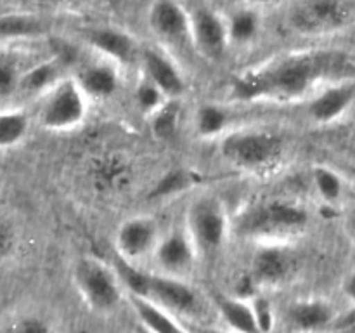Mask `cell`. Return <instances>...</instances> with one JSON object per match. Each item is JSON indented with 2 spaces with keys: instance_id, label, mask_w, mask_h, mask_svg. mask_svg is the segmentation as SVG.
Wrapping results in <instances>:
<instances>
[{
  "instance_id": "1",
  "label": "cell",
  "mask_w": 355,
  "mask_h": 333,
  "mask_svg": "<svg viewBox=\"0 0 355 333\" xmlns=\"http://www.w3.org/2000/svg\"><path fill=\"white\" fill-rule=\"evenodd\" d=\"M355 78V58L336 49H309L277 56L239 73L231 82L236 101L290 103L312 96L324 85Z\"/></svg>"
},
{
  "instance_id": "2",
  "label": "cell",
  "mask_w": 355,
  "mask_h": 333,
  "mask_svg": "<svg viewBox=\"0 0 355 333\" xmlns=\"http://www.w3.org/2000/svg\"><path fill=\"white\" fill-rule=\"evenodd\" d=\"M114 269L130 295L149 298L172 314L198 318L203 312L200 295L182 278L163 273H148L123 257L114 260Z\"/></svg>"
},
{
  "instance_id": "3",
  "label": "cell",
  "mask_w": 355,
  "mask_h": 333,
  "mask_svg": "<svg viewBox=\"0 0 355 333\" xmlns=\"http://www.w3.org/2000/svg\"><path fill=\"white\" fill-rule=\"evenodd\" d=\"M309 214L286 198H267L250 203L236 221V232L260 243H288L305 231Z\"/></svg>"
},
{
  "instance_id": "4",
  "label": "cell",
  "mask_w": 355,
  "mask_h": 333,
  "mask_svg": "<svg viewBox=\"0 0 355 333\" xmlns=\"http://www.w3.org/2000/svg\"><path fill=\"white\" fill-rule=\"evenodd\" d=\"M288 24L305 37L340 33L355 24V0H295Z\"/></svg>"
},
{
  "instance_id": "5",
  "label": "cell",
  "mask_w": 355,
  "mask_h": 333,
  "mask_svg": "<svg viewBox=\"0 0 355 333\" xmlns=\"http://www.w3.org/2000/svg\"><path fill=\"white\" fill-rule=\"evenodd\" d=\"M220 153L236 169L263 172L281 162L284 139L269 130H238L222 141Z\"/></svg>"
},
{
  "instance_id": "6",
  "label": "cell",
  "mask_w": 355,
  "mask_h": 333,
  "mask_svg": "<svg viewBox=\"0 0 355 333\" xmlns=\"http://www.w3.org/2000/svg\"><path fill=\"white\" fill-rule=\"evenodd\" d=\"M75 284L83 300L97 312H111L121 302V281L113 266L85 257L75 266Z\"/></svg>"
},
{
  "instance_id": "7",
  "label": "cell",
  "mask_w": 355,
  "mask_h": 333,
  "mask_svg": "<svg viewBox=\"0 0 355 333\" xmlns=\"http://www.w3.org/2000/svg\"><path fill=\"white\" fill-rule=\"evenodd\" d=\"M187 232L193 238L198 253L215 257L224 246L229 232L224 205L214 196L198 198L187 210Z\"/></svg>"
},
{
  "instance_id": "8",
  "label": "cell",
  "mask_w": 355,
  "mask_h": 333,
  "mask_svg": "<svg viewBox=\"0 0 355 333\" xmlns=\"http://www.w3.org/2000/svg\"><path fill=\"white\" fill-rule=\"evenodd\" d=\"M89 97L75 78H62L44 94L42 99L40 123L49 130H71L78 127L87 114Z\"/></svg>"
},
{
  "instance_id": "9",
  "label": "cell",
  "mask_w": 355,
  "mask_h": 333,
  "mask_svg": "<svg viewBox=\"0 0 355 333\" xmlns=\"http://www.w3.org/2000/svg\"><path fill=\"white\" fill-rule=\"evenodd\" d=\"M149 26L156 37L177 54H184L189 49L196 51L193 44L191 14H187L177 0H156L149 10Z\"/></svg>"
},
{
  "instance_id": "10",
  "label": "cell",
  "mask_w": 355,
  "mask_h": 333,
  "mask_svg": "<svg viewBox=\"0 0 355 333\" xmlns=\"http://www.w3.org/2000/svg\"><path fill=\"white\" fill-rule=\"evenodd\" d=\"M298 253L288 243H262L252 259V276L260 287H277L297 274Z\"/></svg>"
},
{
  "instance_id": "11",
  "label": "cell",
  "mask_w": 355,
  "mask_h": 333,
  "mask_svg": "<svg viewBox=\"0 0 355 333\" xmlns=\"http://www.w3.org/2000/svg\"><path fill=\"white\" fill-rule=\"evenodd\" d=\"M191 28H193V44L196 52L203 58L218 61L224 58L229 45L227 23H224L215 10L208 7H200L191 14Z\"/></svg>"
},
{
  "instance_id": "12",
  "label": "cell",
  "mask_w": 355,
  "mask_h": 333,
  "mask_svg": "<svg viewBox=\"0 0 355 333\" xmlns=\"http://www.w3.org/2000/svg\"><path fill=\"white\" fill-rule=\"evenodd\" d=\"M355 103V78L324 85L312 94L307 114L314 123L328 125L340 120Z\"/></svg>"
},
{
  "instance_id": "13",
  "label": "cell",
  "mask_w": 355,
  "mask_h": 333,
  "mask_svg": "<svg viewBox=\"0 0 355 333\" xmlns=\"http://www.w3.org/2000/svg\"><path fill=\"white\" fill-rule=\"evenodd\" d=\"M155 259L163 274L182 278L194 266L200 255L187 229H173L159 238L155 248Z\"/></svg>"
},
{
  "instance_id": "14",
  "label": "cell",
  "mask_w": 355,
  "mask_h": 333,
  "mask_svg": "<svg viewBox=\"0 0 355 333\" xmlns=\"http://www.w3.org/2000/svg\"><path fill=\"white\" fill-rule=\"evenodd\" d=\"M158 241V225L149 217L128 219L118 228L116 232L118 255L132 262L155 252Z\"/></svg>"
},
{
  "instance_id": "15",
  "label": "cell",
  "mask_w": 355,
  "mask_h": 333,
  "mask_svg": "<svg viewBox=\"0 0 355 333\" xmlns=\"http://www.w3.org/2000/svg\"><path fill=\"white\" fill-rule=\"evenodd\" d=\"M142 75L163 90L168 99H179L184 92V78L175 62L158 49H142L139 56Z\"/></svg>"
},
{
  "instance_id": "16",
  "label": "cell",
  "mask_w": 355,
  "mask_h": 333,
  "mask_svg": "<svg viewBox=\"0 0 355 333\" xmlns=\"http://www.w3.org/2000/svg\"><path fill=\"white\" fill-rule=\"evenodd\" d=\"M85 38L99 54L114 65L130 66L141 56L134 38L118 28L99 26L85 31Z\"/></svg>"
},
{
  "instance_id": "17",
  "label": "cell",
  "mask_w": 355,
  "mask_h": 333,
  "mask_svg": "<svg viewBox=\"0 0 355 333\" xmlns=\"http://www.w3.org/2000/svg\"><path fill=\"white\" fill-rule=\"evenodd\" d=\"M336 318L335 309L324 300H300L288 307L286 321L290 328L300 333L328 332L333 319Z\"/></svg>"
},
{
  "instance_id": "18",
  "label": "cell",
  "mask_w": 355,
  "mask_h": 333,
  "mask_svg": "<svg viewBox=\"0 0 355 333\" xmlns=\"http://www.w3.org/2000/svg\"><path fill=\"white\" fill-rule=\"evenodd\" d=\"M75 80L89 99H107V97L114 96V92L118 90L120 73H118L114 62L106 59V61L90 62V65L83 66Z\"/></svg>"
},
{
  "instance_id": "19",
  "label": "cell",
  "mask_w": 355,
  "mask_h": 333,
  "mask_svg": "<svg viewBox=\"0 0 355 333\" xmlns=\"http://www.w3.org/2000/svg\"><path fill=\"white\" fill-rule=\"evenodd\" d=\"M130 304L137 314L139 321L149 333H191L173 318L172 312L166 311L156 302L149 300V298L130 295Z\"/></svg>"
},
{
  "instance_id": "20",
  "label": "cell",
  "mask_w": 355,
  "mask_h": 333,
  "mask_svg": "<svg viewBox=\"0 0 355 333\" xmlns=\"http://www.w3.org/2000/svg\"><path fill=\"white\" fill-rule=\"evenodd\" d=\"M215 307L218 314L224 319L225 325L236 333H260L257 325L255 312L250 300L239 297H227V295H217L215 297Z\"/></svg>"
},
{
  "instance_id": "21",
  "label": "cell",
  "mask_w": 355,
  "mask_h": 333,
  "mask_svg": "<svg viewBox=\"0 0 355 333\" xmlns=\"http://www.w3.org/2000/svg\"><path fill=\"white\" fill-rule=\"evenodd\" d=\"M62 69H64V66L55 58L31 66L26 71H23L19 92L28 94V96H38V94L44 96L59 80H62Z\"/></svg>"
},
{
  "instance_id": "22",
  "label": "cell",
  "mask_w": 355,
  "mask_h": 333,
  "mask_svg": "<svg viewBox=\"0 0 355 333\" xmlns=\"http://www.w3.org/2000/svg\"><path fill=\"white\" fill-rule=\"evenodd\" d=\"M45 31H47L45 21L42 17L33 16V14H0V40L31 38L44 35Z\"/></svg>"
},
{
  "instance_id": "23",
  "label": "cell",
  "mask_w": 355,
  "mask_h": 333,
  "mask_svg": "<svg viewBox=\"0 0 355 333\" xmlns=\"http://www.w3.org/2000/svg\"><path fill=\"white\" fill-rule=\"evenodd\" d=\"M229 121H231L229 111L225 108H222L220 104L214 103L203 104V106L198 108L196 118H194L198 135L205 139L220 135L227 128Z\"/></svg>"
},
{
  "instance_id": "24",
  "label": "cell",
  "mask_w": 355,
  "mask_h": 333,
  "mask_svg": "<svg viewBox=\"0 0 355 333\" xmlns=\"http://www.w3.org/2000/svg\"><path fill=\"white\" fill-rule=\"evenodd\" d=\"M28 130L30 118L23 110H0V149L19 144Z\"/></svg>"
},
{
  "instance_id": "25",
  "label": "cell",
  "mask_w": 355,
  "mask_h": 333,
  "mask_svg": "<svg viewBox=\"0 0 355 333\" xmlns=\"http://www.w3.org/2000/svg\"><path fill=\"white\" fill-rule=\"evenodd\" d=\"M151 130L158 141L175 139L180 121V104L177 99H168L151 117Z\"/></svg>"
},
{
  "instance_id": "26",
  "label": "cell",
  "mask_w": 355,
  "mask_h": 333,
  "mask_svg": "<svg viewBox=\"0 0 355 333\" xmlns=\"http://www.w3.org/2000/svg\"><path fill=\"white\" fill-rule=\"evenodd\" d=\"M260 19L257 12L253 10H238L231 21L227 23L229 30V42L236 45H246L250 42L255 40L257 33H259Z\"/></svg>"
},
{
  "instance_id": "27",
  "label": "cell",
  "mask_w": 355,
  "mask_h": 333,
  "mask_svg": "<svg viewBox=\"0 0 355 333\" xmlns=\"http://www.w3.org/2000/svg\"><path fill=\"white\" fill-rule=\"evenodd\" d=\"M315 191L326 203H336L343 194V179L336 170L329 166H315L312 172Z\"/></svg>"
},
{
  "instance_id": "28",
  "label": "cell",
  "mask_w": 355,
  "mask_h": 333,
  "mask_svg": "<svg viewBox=\"0 0 355 333\" xmlns=\"http://www.w3.org/2000/svg\"><path fill=\"white\" fill-rule=\"evenodd\" d=\"M134 97H135V106L139 108L141 113L148 114V117H151L153 113H156V111H158L166 101H168V97L163 94V90L159 89L158 85H155L151 80L146 78L144 75H142L141 82L137 83V87H135Z\"/></svg>"
},
{
  "instance_id": "29",
  "label": "cell",
  "mask_w": 355,
  "mask_h": 333,
  "mask_svg": "<svg viewBox=\"0 0 355 333\" xmlns=\"http://www.w3.org/2000/svg\"><path fill=\"white\" fill-rule=\"evenodd\" d=\"M191 184H193V177H191V173L186 172L184 169L168 170L165 176L159 177L156 186L153 187V191L149 193V196L151 198L175 196V194L186 191Z\"/></svg>"
},
{
  "instance_id": "30",
  "label": "cell",
  "mask_w": 355,
  "mask_h": 333,
  "mask_svg": "<svg viewBox=\"0 0 355 333\" xmlns=\"http://www.w3.org/2000/svg\"><path fill=\"white\" fill-rule=\"evenodd\" d=\"M23 71L17 66L16 59L0 58V97H10L19 92V83Z\"/></svg>"
},
{
  "instance_id": "31",
  "label": "cell",
  "mask_w": 355,
  "mask_h": 333,
  "mask_svg": "<svg viewBox=\"0 0 355 333\" xmlns=\"http://www.w3.org/2000/svg\"><path fill=\"white\" fill-rule=\"evenodd\" d=\"M250 302L253 305V312H255L257 325H259L260 333H270V330L274 326V314L272 307H270V302L266 297H260V295H257Z\"/></svg>"
},
{
  "instance_id": "32",
  "label": "cell",
  "mask_w": 355,
  "mask_h": 333,
  "mask_svg": "<svg viewBox=\"0 0 355 333\" xmlns=\"http://www.w3.org/2000/svg\"><path fill=\"white\" fill-rule=\"evenodd\" d=\"M14 333H54L51 325L38 316H26L17 321Z\"/></svg>"
},
{
  "instance_id": "33",
  "label": "cell",
  "mask_w": 355,
  "mask_h": 333,
  "mask_svg": "<svg viewBox=\"0 0 355 333\" xmlns=\"http://www.w3.org/2000/svg\"><path fill=\"white\" fill-rule=\"evenodd\" d=\"M328 333H355V305L342 314H336Z\"/></svg>"
},
{
  "instance_id": "34",
  "label": "cell",
  "mask_w": 355,
  "mask_h": 333,
  "mask_svg": "<svg viewBox=\"0 0 355 333\" xmlns=\"http://www.w3.org/2000/svg\"><path fill=\"white\" fill-rule=\"evenodd\" d=\"M14 241H16V234H14L12 225L6 219H0V259L12 252Z\"/></svg>"
},
{
  "instance_id": "35",
  "label": "cell",
  "mask_w": 355,
  "mask_h": 333,
  "mask_svg": "<svg viewBox=\"0 0 355 333\" xmlns=\"http://www.w3.org/2000/svg\"><path fill=\"white\" fill-rule=\"evenodd\" d=\"M342 290H343V295H345V297L355 305V271L345 278Z\"/></svg>"
},
{
  "instance_id": "36",
  "label": "cell",
  "mask_w": 355,
  "mask_h": 333,
  "mask_svg": "<svg viewBox=\"0 0 355 333\" xmlns=\"http://www.w3.org/2000/svg\"><path fill=\"white\" fill-rule=\"evenodd\" d=\"M345 232L350 241L355 245V207L347 214L345 217Z\"/></svg>"
},
{
  "instance_id": "37",
  "label": "cell",
  "mask_w": 355,
  "mask_h": 333,
  "mask_svg": "<svg viewBox=\"0 0 355 333\" xmlns=\"http://www.w3.org/2000/svg\"><path fill=\"white\" fill-rule=\"evenodd\" d=\"M345 170H347V173H349V176L352 177V179L355 180V163H354V162L347 163V165H345Z\"/></svg>"
},
{
  "instance_id": "38",
  "label": "cell",
  "mask_w": 355,
  "mask_h": 333,
  "mask_svg": "<svg viewBox=\"0 0 355 333\" xmlns=\"http://www.w3.org/2000/svg\"><path fill=\"white\" fill-rule=\"evenodd\" d=\"M349 155H350V162H354V163H355V148L350 149Z\"/></svg>"
},
{
  "instance_id": "39",
  "label": "cell",
  "mask_w": 355,
  "mask_h": 333,
  "mask_svg": "<svg viewBox=\"0 0 355 333\" xmlns=\"http://www.w3.org/2000/svg\"><path fill=\"white\" fill-rule=\"evenodd\" d=\"M250 2H259V3H269V2H272V0H250Z\"/></svg>"
}]
</instances>
